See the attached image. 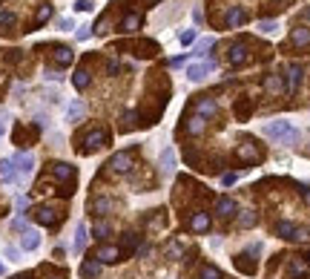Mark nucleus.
Segmentation results:
<instances>
[{"label":"nucleus","mask_w":310,"mask_h":279,"mask_svg":"<svg viewBox=\"0 0 310 279\" xmlns=\"http://www.w3.org/2000/svg\"><path fill=\"white\" fill-rule=\"evenodd\" d=\"M264 135L273 138V141H284V144L299 141V130H296L290 121H270V124L264 127Z\"/></svg>","instance_id":"f257e3e1"},{"label":"nucleus","mask_w":310,"mask_h":279,"mask_svg":"<svg viewBox=\"0 0 310 279\" xmlns=\"http://www.w3.org/2000/svg\"><path fill=\"white\" fill-rule=\"evenodd\" d=\"M109 141V135H107V130H101V127H95V130H89L86 135H83V138H80V153L83 155H92L95 153V150H101V147L107 144Z\"/></svg>","instance_id":"f03ea898"},{"label":"nucleus","mask_w":310,"mask_h":279,"mask_svg":"<svg viewBox=\"0 0 310 279\" xmlns=\"http://www.w3.org/2000/svg\"><path fill=\"white\" fill-rule=\"evenodd\" d=\"M276 233L282 236V239H287V242H304L310 236V230L293 225V222H279V225H276Z\"/></svg>","instance_id":"7ed1b4c3"},{"label":"nucleus","mask_w":310,"mask_h":279,"mask_svg":"<svg viewBox=\"0 0 310 279\" xmlns=\"http://www.w3.org/2000/svg\"><path fill=\"white\" fill-rule=\"evenodd\" d=\"M35 222L37 225H43V227H55L58 222H61V213L55 210V207H49V205H40V207H35Z\"/></svg>","instance_id":"20e7f679"},{"label":"nucleus","mask_w":310,"mask_h":279,"mask_svg":"<svg viewBox=\"0 0 310 279\" xmlns=\"http://www.w3.org/2000/svg\"><path fill=\"white\" fill-rule=\"evenodd\" d=\"M287 78H284V92H296L299 90V84H301V78H304V66H301V63H290V66H287Z\"/></svg>","instance_id":"39448f33"},{"label":"nucleus","mask_w":310,"mask_h":279,"mask_svg":"<svg viewBox=\"0 0 310 279\" xmlns=\"http://www.w3.org/2000/svg\"><path fill=\"white\" fill-rule=\"evenodd\" d=\"M213 69H215V63H213V61H198V63H190V66H187V78H190L193 84H198V81H204L207 75L213 72Z\"/></svg>","instance_id":"423d86ee"},{"label":"nucleus","mask_w":310,"mask_h":279,"mask_svg":"<svg viewBox=\"0 0 310 279\" xmlns=\"http://www.w3.org/2000/svg\"><path fill=\"white\" fill-rule=\"evenodd\" d=\"M236 155H239V162H244V164H258L261 162V150H258L253 141H241Z\"/></svg>","instance_id":"0eeeda50"},{"label":"nucleus","mask_w":310,"mask_h":279,"mask_svg":"<svg viewBox=\"0 0 310 279\" xmlns=\"http://www.w3.org/2000/svg\"><path fill=\"white\" fill-rule=\"evenodd\" d=\"M121 256H124V251H121V248H115V245H101V248L95 251V262H101V265L121 262Z\"/></svg>","instance_id":"6e6552de"},{"label":"nucleus","mask_w":310,"mask_h":279,"mask_svg":"<svg viewBox=\"0 0 310 279\" xmlns=\"http://www.w3.org/2000/svg\"><path fill=\"white\" fill-rule=\"evenodd\" d=\"M107 167L112 173H129V170H132V155H129V153H115L112 158H109Z\"/></svg>","instance_id":"1a4fd4ad"},{"label":"nucleus","mask_w":310,"mask_h":279,"mask_svg":"<svg viewBox=\"0 0 310 279\" xmlns=\"http://www.w3.org/2000/svg\"><path fill=\"white\" fill-rule=\"evenodd\" d=\"M52 176L58 181H63V184H72V181H75V167L66 164V162H55L52 164Z\"/></svg>","instance_id":"9d476101"},{"label":"nucleus","mask_w":310,"mask_h":279,"mask_svg":"<svg viewBox=\"0 0 310 279\" xmlns=\"http://www.w3.org/2000/svg\"><path fill=\"white\" fill-rule=\"evenodd\" d=\"M195 115H201V118L218 115V104H215L210 95H204V98H198V104H195Z\"/></svg>","instance_id":"9b49d317"},{"label":"nucleus","mask_w":310,"mask_h":279,"mask_svg":"<svg viewBox=\"0 0 310 279\" xmlns=\"http://www.w3.org/2000/svg\"><path fill=\"white\" fill-rule=\"evenodd\" d=\"M215 210H218V216H222V219H233L236 213H239V205H236V198L222 196L218 202H215Z\"/></svg>","instance_id":"f8f14e48"},{"label":"nucleus","mask_w":310,"mask_h":279,"mask_svg":"<svg viewBox=\"0 0 310 279\" xmlns=\"http://www.w3.org/2000/svg\"><path fill=\"white\" fill-rule=\"evenodd\" d=\"M12 162H15V167H18V176H29V173L35 170V155L32 153H18Z\"/></svg>","instance_id":"ddd939ff"},{"label":"nucleus","mask_w":310,"mask_h":279,"mask_svg":"<svg viewBox=\"0 0 310 279\" xmlns=\"http://www.w3.org/2000/svg\"><path fill=\"white\" fill-rule=\"evenodd\" d=\"M187 225H190V230H193V233H204V230H210V216H207L204 210H198V213H193V216H190V222H187Z\"/></svg>","instance_id":"4468645a"},{"label":"nucleus","mask_w":310,"mask_h":279,"mask_svg":"<svg viewBox=\"0 0 310 279\" xmlns=\"http://www.w3.org/2000/svg\"><path fill=\"white\" fill-rule=\"evenodd\" d=\"M247 61H250L247 44H233L230 46V63H233V66H241V63H247Z\"/></svg>","instance_id":"2eb2a0df"},{"label":"nucleus","mask_w":310,"mask_h":279,"mask_svg":"<svg viewBox=\"0 0 310 279\" xmlns=\"http://www.w3.org/2000/svg\"><path fill=\"white\" fill-rule=\"evenodd\" d=\"M0 181H6V184H15V181H18V170H15V162H12V158H3V162H0Z\"/></svg>","instance_id":"dca6fc26"},{"label":"nucleus","mask_w":310,"mask_h":279,"mask_svg":"<svg viewBox=\"0 0 310 279\" xmlns=\"http://www.w3.org/2000/svg\"><path fill=\"white\" fill-rule=\"evenodd\" d=\"M132 49H135L138 58H152V55L158 52V44H155V41H135Z\"/></svg>","instance_id":"f3484780"},{"label":"nucleus","mask_w":310,"mask_h":279,"mask_svg":"<svg viewBox=\"0 0 310 279\" xmlns=\"http://www.w3.org/2000/svg\"><path fill=\"white\" fill-rule=\"evenodd\" d=\"M20 248H23V251H37V248H40V233H37V230H23Z\"/></svg>","instance_id":"a211bd4d"},{"label":"nucleus","mask_w":310,"mask_h":279,"mask_svg":"<svg viewBox=\"0 0 310 279\" xmlns=\"http://www.w3.org/2000/svg\"><path fill=\"white\" fill-rule=\"evenodd\" d=\"M52 58H55V63H58V66H69V63L75 61V52H72L69 46H55Z\"/></svg>","instance_id":"6ab92c4d"},{"label":"nucleus","mask_w":310,"mask_h":279,"mask_svg":"<svg viewBox=\"0 0 310 279\" xmlns=\"http://www.w3.org/2000/svg\"><path fill=\"white\" fill-rule=\"evenodd\" d=\"M184 130H187L190 135H201L204 130H207V118H201V115L187 118V121H184Z\"/></svg>","instance_id":"aec40b11"},{"label":"nucleus","mask_w":310,"mask_h":279,"mask_svg":"<svg viewBox=\"0 0 310 279\" xmlns=\"http://www.w3.org/2000/svg\"><path fill=\"white\" fill-rule=\"evenodd\" d=\"M138 26H141V15H138V12H129V15H126L124 20H121V32H124V35H129V32H138Z\"/></svg>","instance_id":"412c9836"},{"label":"nucleus","mask_w":310,"mask_h":279,"mask_svg":"<svg viewBox=\"0 0 310 279\" xmlns=\"http://www.w3.org/2000/svg\"><path fill=\"white\" fill-rule=\"evenodd\" d=\"M290 41H293V46H307L310 44V29L307 26H296L290 32Z\"/></svg>","instance_id":"4be33fe9"},{"label":"nucleus","mask_w":310,"mask_h":279,"mask_svg":"<svg viewBox=\"0 0 310 279\" xmlns=\"http://www.w3.org/2000/svg\"><path fill=\"white\" fill-rule=\"evenodd\" d=\"M109 210H112V198L98 196L95 202H92V213H95V216H107Z\"/></svg>","instance_id":"5701e85b"},{"label":"nucleus","mask_w":310,"mask_h":279,"mask_svg":"<svg viewBox=\"0 0 310 279\" xmlns=\"http://www.w3.org/2000/svg\"><path fill=\"white\" fill-rule=\"evenodd\" d=\"M86 239H89V227L80 222L78 227H75V251L83 253V248H86Z\"/></svg>","instance_id":"b1692460"},{"label":"nucleus","mask_w":310,"mask_h":279,"mask_svg":"<svg viewBox=\"0 0 310 279\" xmlns=\"http://www.w3.org/2000/svg\"><path fill=\"white\" fill-rule=\"evenodd\" d=\"M98 273H101V262L86 259L83 265H80V276L83 279H98Z\"/></svg>","instance_id":"393cba45"},{"label":"nucleus","mask_w":310,"mask_h":279,"mask_svg":"<svg viewBox=\"0 0 310 279\" xmlns=\"http://www.w3.org/2000/svg\"><path fill=\"white\" fill-rule=\"evenodd\" d=\"M72 84H75V90H86L89 84H92V75H89V69H83V66H80L78 72L72 75Z\"/></svg>","instance_id":"a878e982"},{"label":"nucleus","mask_w":310,"mask_h":279,"mask_svg":"<svg viewBox=\"0 0 310 279\" xmlns=\"http://www.w3.org/2000/svg\"><path fill=\"white\" fill-rule=\"evenodd\" d=\"M244 20H247L244 9H241V6H230V12H227V26H241Z\"/></svg>","instance_id":"bb28decb"},{"label":"nucleus","mask_w":310,"mask_h":279,"mask_svg":"<svg viewBox=\"0 0 310 279\" xmlns=\"http://www.w3.org/2000/svg\"><path fill=\"white\" fill-rule=\"evenodd\" d=\"M236 268H239V270H244V273L250 276V273H256V262L250 259L247 253H239V256H236Z\"/></svg>","instance_id":"cd10ccee"},{"label":"nucleus","mask_w":310,"mask_h":279,"mask_svg":"<svg viewBox=\"0 0 310 279\" xmlns=\"http://www.w3.org/2000/svg\"><path fill=\"white\" fill-rule=\"evenodd\" d=\"M37 135V130L35 133H29V130H23V127H15V144H32V138Z\"/></svg>","instance_id":"c85d7f7f"},{"label":"nucleus","mask_w":310,"mask_h":279,"mask_svg":"<svg viewBox=\"0 0 310 279\" xmlns=\"http://www.w3.org/2000/svg\"><path fill=\"white\" fill-rule=\"evenodd\" d=\"M15 23H18V18H15L12 12H3V15H0V35H9Z\"/></svg>","instance_id":"c756f323"},{"label":"nucleus","mask_w":310,"mask_h":279,"mask_svg":"<svg viewBox=\"0 0 310 279\" xmlns=\"http://www.w3.org/2000/svg\"><path fill=\"white\" fill-rule=\"evenodd\" d=\"M250 112H253V98H247V101L239 98V101H236V115H239L241 121H244V118H247Z\"/></svg>","instance_id":"7c9ffc66"},{"label":"nucleus","mask_w":310,"mask_h":279,"mask_svg":"<svg viewBox=\"0 0 310 279\" xmlns=\"http://www.w3.org/2000/svg\"><path fill=\"white\" fill-rule=\"evenodd\" d=\"M161 164H164V170L167 173L175 170V150H172V147H167V150L161 153Z\"/></svg>","instance_id":"2f4dec72"},{"label":"nucleus","mask_w":310,"mask_h":279,"mask_svg":"<svg viewBox=\"0 0 310 279\" xmlns=\"http://www.w3.org/2000/svg\"><path fill=\"white\" fill-rule=\"evenodd\" d=\"M49 18H52V6H49V3H43V6L37 9V15H35V29H40Z\"/></svg>","instance_id":"473e14b6"},{"label":"nucleus","mask_w":310,"mask_h":279,"mask_svg":"<svg viewBox=\"0 0 310 279\" xmlns=\"http://www.w3.org/2000/svg\"><path fill=\"white\" fill-rule=\"evenodd\" d=\"M264 90H270V92H284V81L279 78V75H267V78H264Z\"/></svg>","instance_id":"72a5a7b5"},{"label":"nucleus","mask_w":310,"mask_h":279,"mask_svg":"<svg viewBox=\"0 0 310 279\" xmlns=\"http://www.w3.org/2000/svg\"><path fill=\"white\" fill-rule=\"evenodd\" d=\"M80 115H83V101H72L66 118H69V121H80Z\"/></svg>","instance_id":"f704fd0d"},{"label":"nucleus","mask_w":310,"mask_h":279,"mask_svg":"<svg viewBox=\"0 0 310 279\" xmlns=\"http://www.w3.org/2000/svg\"><path fill=\"white\" fill-rule=\"evenodd\" d=\"M213 46H215V41H213V37H201V41L195 44V55H201V58H204V55L210 52Z\"/></svg>","instance_id":"c9c22d12"},{"label":"nucleus","mask_w":310,"mask_h":279,"mask_svg":"<svg viewBox=\"0 0 310 279\" xmlns=\"http://www.w3.org/2000/svg\"><path fill=\"white\" fill-rule=\"evenodd\" d=\"M256 222H258V216L253 213V210H244V213L239 216V225L241 227H256Z\"/></svg>","instance_id":"e433bc0d"},{"label":"nucleus","mask_w":310,"mask_h":279,"mask_svg":"<svg viewBox=\"0 0 310 279\" xmlns=\"http://www.w3.org/2000/svg\"><path fill=\"white\" fill-rule=\"evenodd\" d=\"M92 233H95V239H107V236L112 233V227H109V222H98V225L92 227Z\"/></svg>","instance_id":"4c0bfd02"},{"label":"nucleus","mask_w":310,"mask_h":279,"mask_svg":"<svg viewBox=\"0 0 310 279\" xmlns=\"http://www.w3.org/2000/svg\"><path fill=\"white\" fill-rule=\"evenodd\" d=\"M198 279H222V270L213 268V265H204V268H201V276H198Z\"/></svg>","instance_id":"58836bf2"},{"label":"nucleus","mask_w":310,"mask_h":279,"mask_svg":"<svg viewBox=\"0 0 310 279\" xmlns=\"http://www.w3.org/2000/svg\"><path fill=\"white\" fill-rule=\"evenodd\" d=\"M276 29H279L276 20H261V23H258V32H264V35H270V32H276Z\"/></svg>","instance_id":"ea45409f"},{"label":"nucleus","mask_w":310,"mask_h":279,"mask_svg":"<svg viewBox=\"0 0 310 279\" xmlns=\"http://www.w3.org/2000/svg\"><path fill=\"white\" fill-rule=\"evenodd\" d=\"M135 124H138V112H135V109L124 112V127H135Z\"/></svg>","instance_id":"a19ab883"},{"label":"nucleus","mask_w":310,"mask_h":279,"mask_svg":"<svg viewBox=\"0 0 310 279\" xmlns=\"http://www.w3.org/2000/svg\"><path fill=\"white\" fill-rule=\"evenodd\" d=\"M178 256H181V245H172V242H169L167 245V259H178Z\"/></svg>","instance_id":"79ce46f5"},{"label":"nucleus","mask_w":310,"mask_h":279,"mask_svg":"<svg viewBox=\"0 0 310 279\" xmlns=\"http://www.w3.org/2000/svg\"><path fill=\"white\" fill-rule=\"evenodd\" d=\"M75 12H92V0H75Z\"/></svg>","instance_id":"37998d69"},{"label":"nucleus","mask_w":310,"mask_h":279,"mask_svg":"<svg viewBox=\"0 0 310 279\" xmlns=\"http://www.w3.org/2000/svg\"><path fill=\"white\" fill-rule=\"evenodd\" d=\"M124 245L129 248V251H132L135 245H138V236H135V233H126V236H124Z\"/></svg>","instance_id":"c03bdc74"},{"label":"nucleus","mask_w":310,"mask_h":279,"mask_svg":"<svg viewBox=\"0 0 310 279\" xmlns=\"http://www.w3.org/2000/svg\"><path fill=\"white\" fill-rule=\"evenodd\" d=\"M193 20L198 23V26H204V9L198 6V9H193Z\"/></svg>","instance_id":"a18cd8bd"},{"label":"nucleus","mask_w":310,"mask_h":279,"mask_svg":"<svg viewBox=\"0 0 310 279\" xmlns=\"http://www.w3.org/2000/svg\"><path fill=\"white\" fill-rule=\"evenodd\" d=\"M12 230H26V219H23V216L15 219V222H12Z\"/></svg>","instance_id":"49530a36"},{"label":"nucleus","mask_w":310,"mask_h":279,"mask_svg":"<svg viewBox=\"0 0 310 279\" xmlns=\"http://www.w3.org/2000/svg\"><path fill=\"white\" fill-rule=\"evenodd\" d=\"M193 41H195V32H190V29L181 32V44H193Z\"/></svg>","instance_id":"de8ad7c7"},{"label":"nucleus","mask_w":310,"mask_h":279,"mask_svg":"<svg viewBox=\"0 0 310 279\" xmlns=\"http://www.w3.org/2000/svg\"><path fill=\"white\" fill-rule=\"evenodd\" d=\"M222 184H227V187H230V184H236V173H224V176H222Z\"/></svg>","instance_id":"09e8293b"},{"label":"nucleus","mask_w":310,"mask_h":279,"mask_svg":"<svg viewBox=\"0 0 310 279\" xmlns=\"http://www.w3.org/2000/svg\"><path fill=\"white\" fill-rule=\"evenodd\" d=\"M89 35H92V26H83V29H78V41H86Z\"/></svg>","instance_id":"8fccbe9b"},{"label":"nucleus","mask_w":310,"mask_h":279,"mask_svg":"<svg viewBox=\"0 0 310 279\" xmlns=\"http://www.w3.org/2000/svg\"><path fill=\"white\" fill-rule=\"evenodd\" d=\"M184 63H187V55H178V58L169 61V66H184Z\"/></svg>","instance_id":"3c124183"},{"label":"nucleus","mask_w":310,"mask_h":279,"mask_svg":"<svg viewBox=\"0 0 310 279\" xmlns=\"http://www.w3.org/2000/svg\"><path fill=\"white\" fill-rule=\"evenodd\" d=\"M107 69H109V75H115V72H118V61H109Z\"/></svg>","instance_id":"603ef678"},{"label":"nucleus","mask_w":310,"mask_h":279,"mask_svg":"<svg viewBox=\"0 0 310 279\" xmlns=\"http://www.w3.org/2000/svg\"><path fill=\"white\" fill-rule=\"evenodd\" d=\"M6 256H9V259H18V251H15V248L9 245V248H6Z\"/></svg>","instance_id":"864d4df0"},{"label":"nucleus","mask_w":310,"mask_h":279,"mask_svg":"<svg viewBox=\"0 0 310 279\" xmlns=\"http://www.w3.org/2000/svg\"><path fill=\"white\" fill-rule=\"evenodd\" d=\"M301 193H304V202H307V205H310V190L304 187V190H301Z\"/></svg>","instance_id":"5fc2aeb1"},{"label":"nucleus","mask_w":310,"mask_h":279,"mask_svg":"<svg viewBox=\"0 0 310 279\" xmlns=\"http://www.w3.org/2000/svg\"><path fill=\"white\" fill-rule=\"evenodd\" d=\"M15 279H32V273H18Z\"/></svg>","instance_id":"6e6d98bb"},{"label":"nucleus","mask_w":310,"mask_h":279,"mask_svg":"<svg viewBox=\"0 0 310 279\" xmlns=\"http://www.w3.org/2000/svg\"><path fill=\"white\" fill-rule=\"evenodd\" d=\"M0 135H3V121H0Z\"/></svg>","instance_id":"4d7b16f0"},{"label":"nucleus","mask_w":310,"mask_h":279,"mask_svg":"<svg viewBox=\"0 0 310 279\" xmlns=\"http://www.w3.org/2000/svg\"><path fill=\"white\" fill-rule=\"evenodd\" d=\"M307 20H310V9H307Z\"/></svg>","instance_id":"13d9d810"},{"label":"nucleus","mask_w":310,"mask_h":279,"mask_svg":"<svg viewBox=\"0 0 310 279\" xmlns=\"http://www.w3.org/2000/svg\"><path fill=\"white\" fill-rule=\"evenodd\" d=\"M0 273H3V265H0Z\"/></svg>","instance_id":"bf43d9fd"},{"label":"nucleus","mask_w":310,"mask_h":279,"mask_svg":"<svg viewBox=\"0 0 310 279\" xmlns=\"http://www.w3.org/2000/svg\"><path fill=\"white\" fill-rule=\"evenodd\" d=\"M307 262H310V253H307Z\"/></svg>","instance_id":"052dcab7"},{"label":"nucleus","mask_w":310,"mask_h":279,"mask_svg":"<svg viewBox=\"0 0 310 279\" xmlns=\"http://www.w3.org/2000/svg\"><path fill=\"white\" fill-rule=\"evenodd\" d=\"M276 3H279V0H276Z\"/></svg>","instance_id":"680f3d73"}]
</instances>
